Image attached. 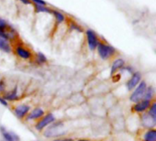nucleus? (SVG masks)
<instances>
[{
	"mask_svg": "<svg viewBox=\"0 0 156 141\" xmlns=\"http://www.w3.org/2000/svg\"><path fill=\"white\" fill-rule=\"evenodd\" d=\"M146 88H147L146 83L144 81H141L140 83L135 87L134 91L130 95V101L133 103H137V102L141 101L142 99H144Z\"/></svg>",
	"mask_w": 156,
	"mask_h": 141,
	"instance_id": "nucleus-1",
	"label": "nucleus"
},
{
	"mask_svg": "<svg viewBox=\"0 0 156 141\" xmlns=\"http://www.w3.org/2000/svg\"><path fill=\"white\" fill-rule=\"evenodd\" d=\"M16 35V31L9 27L4 19L0 18V37L8 40L9 39H13Z\"/></svg>",
	"mask_w": 156,
	"mask_h": 141,
	"instance_id": "nucleus-2",
	"label": "nucleus"
},
{
	"mask_svg": "<svg viewBox=\"0 0 156 141\" xmlns=\"http://www.w3.org/2000/svg\"><path fill=\"white\" fill-rule=\"evenodd\" d=\"M97 47H98V52H99L101 58L103 60L109 59L111 56H112L115 53V49L110 45H106V44L99 42Z\"/></svg>",
	"mask_w": 156,
	"mask_h": 141,
	"instance_id": "nucleus-3",
	"label": "nucleus"
},
{
	"mask_svg": "<svg viewBox=\"0 0 156 141\" xmlns=\"http://www.w3.org/2000/svg\"><path fill=\"white\" fill-rule=\"evenodd\" d=\"M55 120H56V118H55L54 115L51 114V113H49V114L46 115L42 119H40L36 124V129L38 130V131H40V130L44 129L46 127L49 126L50 124H53L55 122Z\"/></svg>",
	"mask_w": 156,
	"mask_h": 141,
	"instance_id": "nucleus-4",
	"label": "nucleus"
},
{
	"mask_svg": "<svg viewBox=\"0 0 156 141\" xmlns=\"http://www.w3.org/2000/svg\"><path fill=\"white\" fill-rule=\"evenodd\" d=\"M63 124L61 122H58V123H55L50 127L48 128V129H47V131L45 132V137L46 138H54V137H58V135L61 134V128H62Z\"/></svg>",
	"mask_w": 156,
	"mask_h": 141,
	"instance_id": "nucleus-5",
	"label": "nucleus"
},
{
	"mask_svg": "<svg viewBox=\"0 0 156 141\" xmlns=\"http://www.w3.org/2000/svg\"><path fill=\"white\" fill-rule=\"evenodd\" d=\"M86 34H87L88 46H89L90 50H94L97 48L98 44H99V40H98L97 35H96V33H95L93 30H91V29H88L87 32H86Z\"/></svg>",
	"mask_w": 156,
	"mask_h": 141,
	"instance_id": "nucleus-6",
	"label": "nucleus"
},
{
	"mask_svg": "<svg viewBox=\"0 0 156 141\" xmlns=\"http://www.w3.org/2000/svg\"><path fill=\"white\" fill-rule=\"evenodd\" d=\"M141 80H142V75H141V73L138 72H133V75H132V77L130 78V80H129V81L127 82V83H126L127 89H128L129 91L133 90V89L140 83Z\"/></svg>",
	"mask_w": 156,
	"mask_h": 141,
	"instance_id": "nucleus-7",
	"label": "nucleus"
},
{
	"mask_svg": "<svg viewBox=\"0 0 156 141\" xmlns=\"http://www.w3.org/2000/svg\"><path fill=\"white\" fill-rule=\"evenodd\" d=\"M151 104H152L151 101L146 100V99H142L141 101L135 103L133 109L137 113H144L147 109H149V107L151 106Z\"/></svg>",
	"mask_w": 156,
	"mask_h": 141,
	"instance_id": "nucleus-8",
	"label": "nucleus"
},
{
	"mask_svg": "<svg viewBox=\"0 0 156 141\" xmlns=\"http://www.w3.org/2000/svg\"><path fill=\"white\" fill-rule=\"evenodd\" d=\"M141 121H142L143 126L144 128H148V129L154 128V126L156 125V119H154V117H152L148 113H144L142 115Z\"/></svg>",
	"mask_w": 156,
	"mask_h": 141,
	"instance_id": "nucleus-9",
	"label": "nucleus"
},
{
	"mask_svg": "<svg viewBox=\"0 0 156 141\" xmlns=\"http://www.w3.org/2000/svg\"><path fill=\"white\" fill-rule=\"evenodd\" d=\"M30 110V106L27 105H20L15 107L14 109V114L16 115V117L18 118H23L26 116H27L28 112Z\"/></svg>",
	"mask_w": 156,
	"mask_h": 141,
	"instance_id": "nucleus-10",
	"label": "nucleus"
},
{
	"mask_svg": "<svg viewBox=\"0 0 156 141\" xmlns=\"http://www.w3.org/2000/svg\"><path fill=\"white\" fill-rule=\"evenodd\" d=\"M0 129H1V133H2V136H3L5 141H19L18 136L16 135L15 133L6 131L5 128H3V127H1Z\"/></svg>",
	"mask_w": 156,
	"mask_h": 141,
	"instance_id": "nucleus-11",
	"label": "nucleus"
},
{
	"mask_svg": "<svg viewBox=\"0 0 156 141\" xmlns=\"http://www.w3.org/2000/svg\"><path fill=\"white\" fill-rule=\"evenodd\" d=\"M44 115H45V113H44L43 109L40 107H37V108H35L34 110H32V112L29 115H27V119L28 120L38 119V118L42 117Z\"/></svg>",
	"mask_w": 156,
	"mask_h": 141,
	"instance_id": "nucleus-12",
	"label": "nucleus"
},
{
	"mask_svg": "<svg viewBox=\"0 0 156 141\" xmlns=\"http://www.w3.org/2000/svg\"><path fill=\"white\" fill-rule=\"evenodd\" d=\"M16 54H17L20 58H22V59H24V60H27V59H29V58L31 57L30 51L27 50L25 49V48H22V47H16Z\"/></svg>",
	"mask_w": 156,
	"mask_h": 141,
	"instance_id": "nucleus-13",
	"label": "nucleus"
},
{
	"mask_svg": "<svg viewBox=\"0 0 156 141\" xmlns=\"http://www.w3.org/2000/svg\"><path fill=\"white\" fill-rule=\"evenodd\" d=\"M124 61L122 59H117L116 61H113L112 65V70H111V73L112 74H114L118 70L120 69H122L123 66H124Z\"/></svg>",
	"mask_w": 156,
	"mask_h": 141,
	"instance_id": "nucleus-14",
	"label": "nucleus"
},
{
	"mask_svg": "<svg viewBox=\"0 0 156 141\" xmlns=\"http://www.w3.org/2000/svg\"><path fill=\"white\" fill-rule=\"evenodd\" d=\"M144 141H156V130L154 128L148 129L144 135Z\"/></svg>",
	"mask_w": 156,
	"mask_h": 141,
	"instance_id": "nucleus-15",
	"label": "nucleus"
},
{
	"mask_svg": "<svg viewBox=\"0 0 156 141\" xmlns=\"http://www.w3.org/2000/svg\"><path fill=\"white\" fill-rule=\"evenodd\" d=\"M6 101H16L18 99V95H17V88L16 87L13 91L8 92L7 94H5V97H4Z\"/></svg>",
	"mask_w": 156,
	"mask_h": 141,
	"instance_id": "nucleus-16",
	"label": "nucleus"
},
{
	"mask_svg": "<svg viewBox=\"0 0 156 141\" xmlns=\"http://www.w3.org/2000/svg\"><path fill=\"white\" fill-rule=\"evenodd\" d=\"M0 50L5 51V52H10L11 51V48L10 45L8 43V40L0 37Z\"/></svg>",
	"mask_w": 156,
	"mask_h": 141,
	"instance_id": "nucleus-17",
	"label": "nucleus"
},
{
	"mask_svg": "<svg viewBox=\"0 0 156 141\" xmlns=\"http://www.w3.org/2000/svg\"><path fill=\"white\" fill-rule=\"evenodd\" d=\"M154 94H155V91H154V88L153 86H147L146 88V91H145V94H144V99H146V100H153V98L154 97Z\"/></svg>",
	"mask_w": 156,
	"mask_h": 141,
	"instance_id": "nucleus-18",
	"label": "nucleus"
},
{
	"mask_svg": "<svg viewBox=\"0 0 156 141\" xmlns=\"http://www.w3.org/2000/svg\"><path fill=\"white\" fill-rule=\"evenodd\" d=\"M52 13H53V15L55 16V17H56L58 23H61V22L64 21L65 17H64V15H63L62 13H60V12H58V11H53Z\"/></svg>",
	"mask_w": 156,
	"mask_h": 141,
	"instance_id": "nucleus-19",
	"label": "nucleus"
},
{
	"mask_svg": "<svg viewBox=\"0 0 156 141\" xmlns=\"http://www.w3.org/2000/svg\"><path fill=\"white\" fill-rule=\"evenodd\" d=\"M148 114H149L152 117H154V119H156V103L155 102H154L153 104H151V106L149 107V112H148Z\"/></svg>",
	"mask_w": 156,
	"mask_h": 141,
	"instance_id": "nucleus-20",
	"label": "nucleus"
},
{
	"mask_svg": "<svg viewBox=\"0 0 156 141\" xmlns=\"http://www.w3.org/2000/svg\"><path fill=\"white\" fill-rule=\"evenodd\" d=\"M37 63H39V64H43V63H45V62L47 61V57H46L43 53L38 52V53L37 54Z\"/></svg>",
	"mask_w": 156,
	"mask_h": 141,
	"instance_id": "nucleus-21",
	"label": "nucleus"
},
{
	"mask_svg": "<svg viewBox=\"0 0 156 141\" xmlns=\"http://www.w3.org/2000/svg\"><path fill=\"white\" fill-rule=\"evenodd\" d=\"M36 10H37V12H48V13H50L49 8H48L46 6H41V5H36Z\"/></svg>",
	"mask_w": 156,
	"mask_h": 141,
	"instance_id": "nucleus-22",
	"label": "nucleus"
},
{
	"mask_svg": "<svg viewBox=\"0 0 156 141\" xmlns=\"http://www.w3.org/2000/svg\"><path fill=\"white\" fill-rule=\"evenodd\" d=\"M0 104H1L2 106H8L7 101H6L4 97H1V96H0Z\"/></svg>",
	"mask_w": 156,
	"mask_h": 141,
	"instance_id": "nucleus-23",
	"label": "nucleus"
},
{
	"mask_svg": "<svg viewBox=\"0 0 156 141\" xmlns=\"http://www.w3.org/2000/svg\"><path fill=\"white\" fill-rule=\"evenodd\" d=\"M33 2L36 3V5H41V6H46V2L43 0H32Z\"/></svg>",
	"mask_w": 156,
	"mask_h": 141,
	"instance_id": "nucleus-24",
	"label": "nucleus"
},
{
	"mask_svg": "<svg viewBox=\"0 0 156 141\" xmlns=\"http://www.w3.org/2000/svg\"><path fill=\"white\" fill-rule=\"evenodd\" d=\"M71 28L77 29V30H79V31H80V32L82 31V30H81V28H80V27H78L77 25H75V24H72V25H71Z\"/></svg>",
	"mask_w": 156,
	"mask_h": 141,
	"instance_id": "nucleus-25",
	"label": "nucleus"
},
{
	"mask_svg": "<svg viewBox=\"0 0 156 141\" xmlns=\"http://www.w3.org/2000/svg\"><path fill=\"white\" fill-rule=\"evenodd\" d=\"M5 90V83L3 81H0V92H3Z\"/></svg>",
	"mask_w": 156,
	"mask_h": 141,
	"instance_id": "nucleus-26",
	"label": "nucleus"
},
{
	"mask_svg": "<svg viewBox=\"0 0 156 141\" xmlns=\"http://www.w3.org/2000/svg\"><path fill=\"white\" fill-rule=\"evenodd\" d=\"M53 141H73L71 139H55Z\"/></svg>",
	"mask_w": 156,
	"mask_h": 141,
	"instance_id": "nucleus-27",
	"label": "nucleus"
},
{
	"mask_svg": "<svg viewBox=\"0 0 156 141\" xmlns=\"http://www.w3.org/2000/svg\"><path fill=\"white\" fill-rule=\"evenodd\" d=\"M22 3H24V4H27V5H28V4H30V0H20Z\"/></svg>",
	"mask_w": 156,
	"mask_h": 141,
	"instance_id": "nucleus-28",
	"label": "nucleus"
},
{
	"mask_svg": "<svg viewBox=\"0 0 156 141\" xmlns=\"http://www.w3.org/2000/svg\"><path fill=\"white\" fill-rule=\"evenodd\" d=\"M76 141H90V140H88V139H79V140H76Z\"/></svg>",
	"mask_w": 156,
	"mask_h": 141,
	"instance_id": "nucleus-29",
	"label": "nucleus"
}]
</instances>
